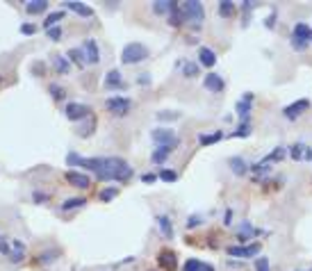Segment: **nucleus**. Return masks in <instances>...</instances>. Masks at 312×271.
Wrapping results in <instances>:
<instances>
[{
  "label": "nucleus",
  "mask_w": 312,
  "mask_h": 271,
  "mask_svg": "<svg viewBox=\"0 0 312 271\" xmlns=\"http://www.w3.org/2000/svg\"><path fill=\"white\" fill-rule=\"evenodd\" d=\"M80 166L91 169L98 180H116V182H123V180L133 178L130 164L121 158H91V159L82 158V164Z\"/></svg>",
  "instance_id": "f257e3e1"
},
{
  "label": "nucleus",
  "mask_w": 312,
  "mask_h": 271,
  "mask_svg": "<svg viewBox=\"0 0 312 271\" xmlns=\"http://www.w3.org/2000/svg\"><path fill=\"white\" fill-rule=\"evenodd\" d=\"M148 60V48L144 44H128L121 53V62L123 64H139V62Z\"/></svg>",
  "instance_id": "f03ea898"
},
{
  "label": "nucleus",
  "mask_w": 312,
  "mask_h": 271,
  "mask_svg": "<svg viewBox=\"0 0 312 271\" xmlns=\"http://www.w3.org/2000/svg\"><path fill=\"white\" fill-rule=\"evenodd\" d=\"M182 16H185V21H192L194 25H201L203 23V19H205V9H203V2H199V0H187V2H182Z\"/></svg>",
  "instance_id": "7ed1b4c3"
},
{
  "label": "nucleus",
  "mask_w": 312,
  "mask_h": 271,
  "mask_svg": "<svg viewBox=\"0 0 312 271\" xmlns=\"http://www.w3.org/2000/svg\"><path fill=\"white\" fill-rule=\"evenodd\" d=\"M105 107L114 114V116H126V114L130 112V100L123 98V96H112V98L105 100Z\"/></svg>",
  "instance_id": "20e7f679"
},
{
  "label": "nucleus",
  "mask_w": 312,
  "mask_h": 271,
  "mask_svg": "<svg viewBox=\"0 0 312 271\" xmlns=\"http://www.w3.org/2000/svg\"><path fill=\"white\" fill-rule=\"evenodd\" d=\"M260 248H262V244L260 242H253V244H248V246H230L228 248V255H233V258H242V260H246V258H255L260 253Z\"/></svg>",
  "instance_id": "39448f33"
},
{
  "label": "nucleus",
  "mask_w": 312,
  "mask_h": 271,
  "mask_svg": "<svg viewBox=\"0 0 312 271\" xmlns=\"http://www.w3.org/2000/svg\"><path fill=\"white\" fill-rule=\"evenodd\" d=\"M308 110H310V100H308V98H301V100H296V103H292V105H287L285 110H283V114H285V119L296 121L301 114H306Z\"/></svg>",
  "instance_id": "423d86ee"
},
{
  "label": "nucleus",
  "mask_w": 312,
  "mask_h": 271,
  "mask_svg": "<svg viewBox=\"0 0 312 271\" xmlns=\"http://www.w3.org/2000/svg\"><path fill=\"white\" fill-rule=\"evenodd\" d=\"M153 141L157 146H178V139H176V135H173V130H169V128H157V130H153Z\"/></svg>",
  "instance_id": "0eeeda50"
},
{
  "label": "nucleus",
  "mask_w": 312,
  "mask_h": 271,
  "mask_svg": "<svg viewBox=\"0 0 312 271\" xmlns=\"http://www.w3.org/2000/svg\"><path fill=\"white\" fill-rule=\"evenodd\" d=\"M64 114H67L68 121H80V119H89L91 110H89L87 105H82V103H68L67 110H64Z\"/></svg>",
  "instance_id": "6e6552de"
},
{
  "label": "nucleus",
  "mask_w": 312,
  "mask_h": 271,
  "mask_svg": "<svg viewBox=\"0 0 312 271\" xmlns=\"http://www.w3.org/2000/svg\"><path fill=\"white\" fill-rule=\"evenodd\" d=\"M82 53H85L87 64H98L100 62V50H98L96 39H85V44H82Z\"/></svg>",
  "instance_id": "1a4fd4ad"
},
{
  "label": "nucleus",
  "mask_w": 312,
  "mask_h": 271,
  "mask_svg": "<svg viewBox=\"0 0 312 271\" xmlns=\"http://www.w3.org/2000/svg\"><path fill=\"white\" fill-rule=\"evenodd\" d=\"M157 265L162 271H176L178 269V262H176V253L164 248V251H159L157 255Z\"/></svg>",
  "instance_id": "9d476101"
},
{
  "label": "nucleus",
  "mask_w": 312,
  "mask_h": 271,
  "mask_svg": "<svg viewBox=\"0 0 312 271\" xmlns=\"http://www.w3.org/2000/svg\"><path fill=\"white\" fill-rule=\"evenodd\" d=\"M203 87H205L207 91L219 93V91H223L226 82H223V78H221V75H217V73H207L205 78H203Z\"/></svg>",
  "instance_id": "9b49d317"
},
{
  "label": "nucleus",
  "mask_w": 312,
  "mask_h": 271,
  "mask_svg": "<svg viewBox=\"0 0 312 271\" xmlns=\"http://www.w3.org/2000/svg\"><path fill=\"white\" fill-rule=\"evenodd\" d=\"M251 105H253V93L251 91L242 93V100H237V114H239V119H242V121H248Z\"/></svg>",
  "instance_id": "f8f14e48"
},
{
  "label": "nucleus",
  "mask_w": 312,
  "mask_h": 271,
  "mask_svg": "<svg viewBox=\"0 0 312 271\" xmlns=\"http://www.w3.org/2000/svg\"><path fill=\"white\" fill-rule=\"evenodd\" d=\"M67 180H68V182H71L73 187H80V189H87V187L91 185L89 176H85V173H78V171H68V173H67Z\"/></svg>",
  "instance_id": "ddd939ff"
},
{
  "label": "nucleus",
  "mask_w": 312,
  "mask_h": 271,
  "mask_svg": "<svg viewBox=\"0 0 312 271\" xmlns=\"http://www.w3.org/2000/svg\"><path fill=\"white\" fill-rule=\"evenodd\" d=\"M199 62L203 64L205 68H212L214 64H217V55H214V50H210V48L201 46L199 48Z\"/></svg>",
  "instance_id": "4468645a"
},
{
  "label": "nucleus",
  "mask_w": 312,
  "mask_h": 271,
  "mask_svg": "<svg viewBox=\"0 0 312 271\" xmlns=\"http://www.w3.org/2000/svg\"><path fill=\"white\" fill-rule=\"evenodd\" d=\"M169 23H171L173 27H178L185 23V16H182V9H180V2H176V0H171V12H169Z\"/></svg>",
  "instance_id": "2eb2a0df"
},
{
  "label": "nucleus",
  "mask_w": 312,
  "mask_h": 271,
  "mask_svg": "<svg viewBox=\"0 0 312 271\" xmlns=\"http://www.w3.org/2000/svg\"><path fill=\"white\" fill-rule=\"evenodd\" d=\"M292 37H294V39H301V41H308V44H310V41H312V27L306 25V23H296V25H294Z\"/></svg>",
  "instance_id": "dca6fc26"
},
{
  "label": "nucleus",
  "mask_w": 312,
  "mask_h": 271,
  "mask_svg": "<svg viewBox=\"0 0 312 271\" xmlns=\"http://www.w3.org/2000/svg\"><path fill=\"white\" fill-rule=\"evenodd\" d=\"M123 85H126V82L121 80V73L116 71V68L107 71V75H105V87H107V89H121Z\"/></svg>",
  "instance_id": "f3484780"
},
{
  "label": "nucleus",
  "mask_w": 312,
  "mask_h": 271,
  "mask_svg": "<svg viewBox=\"0 0 312 271\" xmlns=\"http://www.w3.org/2000/svg\"><path fill=\"white\" fill-rule=\"evenodd\" d=\"M237 237H239V244H242V242H248L251 237H258V230H255L248 221H244V224H239V235H237Z\"/></svg>",
  "instance_id": "a211bd4d"
},
{
  "label": "nucleus",
  "mask_w": 312,
  "mask_h": 271,
  "mask_svg": "<svg viewBox=\"0 0 312 271\" xmlns=\"http://www.w3.org/2000/svg\"><path fill=\"white\" fill-rule=\"evenodd\" d=\"M48 9V0H27L25 12L27 14H44Z\"/></svg>",
  "instance_id": "6ab92c4d"
},
{
  "label": "nucleus",
  "mask_w": 312,
  "mask_h": 271,
  "mask_svg": "<svg viewBox=\"0 0 312 271\" xmlns=\"http://www.w3.org/2000/svg\"><path fill=\"white\" fill-rule=\"evenodd\" d=\"M64 5L68 7V9H71V12H75L78 14V16H93V9L89 5H85V2H64Z\"/></svg>",
  "instance_id": "aec40b11"
},
{
  "label": "nucleus",
  "mask_w": 312,
  "mask_h": 271,
  "mask_svg": "<svg viewBox=\"0 0 312 271\" xmlns=\"http://www.w3.org/2000/svg\"><path fill=\"white\" fill-rule=\"evenodd\" d=\"M171 151H173V146H157L155 148V153L151 155V159H153V164H162L169 155H171Z\"/></svg>",
  "instance_id": "412c9836"
},
{
  "label": "nucleus",
  "mask_w": 312,
  "mask_h": 271,
  "mask_svg": "<svg viewBox=\"0 0 312 271\" xmlns=\"http://www.w3.org/2000/svg\"><path fill=\"white\" fill-rule=\"evenodd\" d=\"M12 246H14V251L9 253V260H12V262H21L23 255H25V244H23L21 239H12Z\"/></svg>",
  "instance_id": "4be33fe9"
},
{
  "label": "nucleus",
  "mask_w": 312,
  "mask_h": 271,
  "mask_svg": "<svg viewBox=\"0 0 312 271\" xmlns=\"http://www.w3.org/2000/svg\"><path fill=\"white\" fill-rule=\"evenodd\" d=\"M228 164H230V169H233L235 176H244V173L248 171V164H246L242 158H230L228 159Z\"/></svg>",
  "instance_id": "5701e85b"
},
{
  "label": "nucleus",
  "mask_w": 312,
  "mask_h": 271,
  "mask_svg": "<svg viewBox=\"0 0 312 271\" xmlns=\"http://www.w3.org/2000/svg\"><path fill=\"white\" fill-rule=\"evenodd\" d=\"M157 224H159V230H162V235H164L166 239L173 237V226H171V219L164 217V214H159L157 217Z\"/></svg>",
  "instance_id": "b1692460"
},
{
  "label": "nucleus",
  "mask_w": 312,
  "mask_h": 271,
  "mask_svg": "<svg viewBox=\"0 0 312 271\" xmlns=\"http://www.w3.org/2000/svg\"><path fill=\"white\" fill-rule=\"evenodd\" d=\"M221 139H223V133H221V130H212L210 135H201L199 141L203 146H210V144H217V141H221Z\"/></svg>",
  "instance_id": "393cba45"
},
{
  "label": "nucleus",
  "mask_w": 312,
  "mask_h": 271,
  "mask_svg": "<svg viewBox=\"0 0 312 271\" xmlns=\"http://www.w3.org/2000/svg\"><path fill=\"white\" fill-rule=\"evenodd\" d=\"M233 14H235V2H233V0H221V2H219V16L230 19Z\"/></svg>",
  "instance_id": "a878e982"
},
{
  "label": "nucleus",
  "mask_w": 312,
  "mask_h": 271,
  "mask_svg": "<svg viewBox=\"0 0 312 271\" xmlns=\"http://www.w3.org/2000/svg\"><path fill=\"white\" fill-rule=\"evenodd\" d=\"M67 57H68L71 62H75L78 67H85V64H87L85 53H82V48H71V50L67 53Z\"/></svg>",
  "instance_id": "bb28decb"
},
{
  "label": "nucleus",
  "mask_w": 312,
  "mask_h": 271,
  "mask_svg": "<svg viewBox=\"0 0 312 271\" xmlns=\"http://www.w3.org/2000/svg\"><path fill=\"white\" fill-rule=\"evenodd\" d=\"M306 144H294L292 148H290V155H292V159H296V162H301V159H306Z\"/></svg>",
  "instance_id": "cd10ccee"
},
{
  "label": "nucleus",
  "mask_w": 312,
  "mask_h": 271,
  "mask_svg": "<svg viewBox=\"0 0 312 271\" xmlns=\"http://www.w3.org/2000/svg\"><path fill=\"white\" fill-rule=\"evenodd\" d=\"M64 19V12H53V14H48L46 21H44V27L46 30H50V27H57V21Z\"/></svg>",
  "instance_id": "c85d7f7f"
},
{
  "label": "nucleus",
  "mask_w": 312,
  "mask_h": 271,
  "mask_svg": "<svg viewBox=\"0 0 312 271\" xmlns=\"http://www.w3.org/2000/svg\"><path fill=\"white\" fill-rule=\"evenodd\" d=\"M285 158V148H273V153H269V155H267L265 159H262V162H267V164H271V162H280V159Z\"/></svg>",
  "instance_id": "c756f323"
},
{
  "label": "nucleus",
  "mask_w": 312,
  "mask_h": 271,
  "mask_svg": "<svg viewBox=\"0 0 312 271\" xmlns=\"http://www.w3.org/2000/svg\"><path fill=\"white\" fill-rule=\"evenodd\" d=\"M182 271H205V265L196 258H189L185 262V267H182Z\"/></svg>",
  "instance_id": "7c9ffc66"
},
{
  "label": "nucleus",
  "mask_w": 312,
  "mask_h": 271,
  "mask_svg": "<svg viewBox=\"0 0 312 271\" xmlns=\"http://www.w3.org/2000/svg\"><path fill=\"white\" fill-rule=\"evenodd\" d=\"M251 130H253L251 123H248V121H242V123L237 126V130L233 133V137H242V139H244V137H248V135H251Z\"/></svg>",
  "instance_id": "2f4dec72"
},
{
  "label": "nucleus",
  "mask_w": 312,
  "mask_h": 271,
  "mask_svg": "<svg viewBox=\"0 0 312 271\" xmlns=\"http://www.w3.org/2000/svg\"><path fill=\"white\" fill-rule=\"evenodd\" d=\"M53 64H55V68H57V71H60L62 75H67V73H68V60H67V57L57 55V57L53 60Z\"/></svg>",
  "instance_id": "473e14b6"
},
{
  "label": "nucleus",
  "mask_w": 312,
  "mask_h": 271,
  "mask_svg": "<svg viewBox=\"0 0 312 271\" xmlns=\"http://www.w3.org/2000/svg\"><path fill=\"white\" fill-rule=\"evenodd\" d=\"M182 75H185V78H196V75H199V67H196L194 62H185V64H182Z\"/></svg>",
  "instance_id": "72a5a7b5"
},
{
  "label": "nucleus",
  "mask_w": 312,
  "mask_h": 271,
  "mask_svg": "<svg viewBox=\"0 0 312 271\" xmlns=\"http://www.w3.org/2000/svg\"><path fill=\"white\" fill-rule=\"evenodd\" d=\"M153 12L155 14H169V12H171V0H169V2H164V0L153 2Z\"/></svg>",
  "instance_id": "f704fd0d"
},
{
  "label": "nucleus",
  "mask_w": 312,
  "mask_h": 271,
  "mask_svg": "<svg viewBox=\"0 0 312 271\" xmlns=\"http://www.w3.org/2000/svg\"><path fill=\"white\" fill-rule=\"evenodd\" d=\"M116 196H119V189H116V187H107V189H103V192H100V201H112V199H116Z\"/></svg>",
  "instance_id": "c9c22d12"
},
{
  "label": "nucleus",
  "mask_w": 312,
  "mask_h": 271,
  "mask_svg": "<svg viewBox=\"0 0 312 271\" xmlns=\"http://www.w3.org/2000/svg\"><path fill=\"white\" fill-rule=\"evenodd\" d=\"M85 203H87L85 199H68V201H64L62 210H75V207H82Z\"/></svg>",
  "instance_id": "e433bc0d"
},
{
  "label": "nucleus",
  "mask_w": 312,
  "mask_h": 271,
  "mask_svg": "<svg viewBox=\"0 0 312 271\" xmlns=\"http://www.w3.org/2000/svg\"><path fill=\"white\" fill-rule=\"evenodd\" d=\"M48 91H50V96H53L55 100H64V96H67V91H64L60 85H50L48 87Z\"/></svg>",
  "instance_id": "4c0bfd02"
},
{
  "label": "nucleus",
  "mask_w": 312,
  "mask_h": 271,
  "mask_svg": "<svg viewBox=\"0 0 312 271\" xmlns=\"http://www.w3.org/2000/svg\"><path fill=\"white\" fill-rule=\"evenodd\" d=\"M159 180H164V182H176V180H178V173L169 171V169H162V171H159Z\"/></svg>",
  "instance_id": "58836bf2"
},
{
  "label": "nucleus",
  "mask_w": 312,
  "mask_h": 271,
  "mask_svg": "<svg viewBox=\"0 0 312 271\" xmlns=\"http://www.w3.org/2000/svg\"><path fill=\"white\" fill-rule=\"evenodd\" d=\"M255 271H271V269H269V258L260 255V258L255 260Z\"/></svg>",
  "instance_id": "ea45409f"
},
{
  "label": "nucleus",
  "mask_w": 312,
  "mask_h": 271,
  "mask_svg": "<svg viewBox=\"0 0 312 271\" xmlns=\"http://www.w3.org/2000/svg\"><path fill=\"white\" fill-rule=\"evenodd\" d=\"M93 128H96V121H93V119H89V121H87V123H85V126H82V128H80V130H78V133H80V137H87V135L91 133Z\"/></svg>",
  "instance_id": "a19ab883"
},
{
  "label": "nucleus",
  "mask_w": 312,
  "mask_h": 271,
  "mask_svg": "<svg viewBox=\"0 0 312 271\" xmlns=\"http://www.w3.org/2000/svg\"><path fill=\"white\" fill-rule=\"evenodd\" d=\"M67 164L68 166H80V164H82V158L75 155V153H68V155H67Z\"/></svg>",
  "instance_id": "79ce46f5"
},
{
  "label": "nucleus",
  "mask_w": 312,
  "mask_h": 271,
  "mask_svg": "<svg viewBox=\"0 0 312 271\" xmlns=\"http://www.w3.org/2000/svg\"><path fill=\"white\" fill-rule=\"evenodd\" d=\"M60 37H62V27H60V25H57V27H50V30H48V39L60 41Z\"/></svg>",
  "instance_id": "37998d69"
},
{
  "label": "nucleus",
  "mask_w": 312,
  "mask_h": 271,
  "mask_svg": "<svg viewBox=\"0 0 312 271\" xmlns=\"http://www.w3.org/2000/svg\"><path fill=\"white\" fill-rule=\"evenodd\" d=\"M292 48L301 53V50H306V48H308V41H301V39H294V37H292Z\"/></svg>",
  "instance_id": "c03bdc74"
},
{
  "label": "nucleus",
  "mask_w": 312,
  "mask_h": 271,
  "mask_svg": "<svg viewBox=\"0 0 312 271\" xmlns=\"http://www.w3.org/2000/svg\"><path fill=\"white\" fill-rule=\"evenodd\" d=\"M21 32H23V34H34V32H37V25H32V23H23V25H21Z\"/></svg>",
  "instance_id": "a18cd8bd"
},
{
  "label": "nucleus",
  "mask_w": 312,
  "mask_h": 271,
  "mask_svg": "<svg viewBox=\"0 0 312 271\" xmlns=\"http://www.w3.org/2000/svg\"><path fill=\"white\" fill-rule=\"evenodd\" d=\"M157 119H159V121H166V119L173 121V119H178V114H173V112H159Z\"/></svg>",
  "instance_id": "49530a36"
},
{
  "label": "nucleus",
  "mask_w": 312,
  "mask_h": 271,
  "mask_svg": "<svg viewBox=\"0 0 312 271\" xmlns=\"http://www.w3.org/2000/svg\"><path fill=\"white\" fill-rule=\"evenodd\" d=\"M155 180H157V176H153V173H144L141 176V182H146V185H153Z\"/></svg>",
  "instance_id": "de8ad7c7"
},
{
  "label": "nucleus",
  "mask_w": 312,
  "mask_h": 271,
  "mask_svg": "<svg viewBox=\"0 0 312 271\" xmlns=\"http://www.w3.org/2000/svg\"><path fill=\"white\" fill-rule=\"evenodd\" d=\"M32 199H34V203H46L48 196H46V194H41V192H34V194H32Z\"/></svg>",
  "instance_id": "09e8293b"
},
{
  "label": "nucleus",
  "mask_w": 312,
  "mask_h": 271,
  "mask_svg": "<svg viewBox=\"0 0 312 271\" xmlns=\"http://www.w3.org/2000/svg\"><path fill=\"white\" fill-rule=\"evenodd\" d=\"M273 21H276V12H271V14H269V16H267V19H265V25L269 27V30H271V27H273Z\"/></svg>",
  "instance_id": "8fccbe9b"
},
{
  "label": "nucleus",
  "mask_w": 312,
  "mask_h": 271,
  "mask_svg": "<svg viewBox=\"0 0 312 271\" xmlns=\"http://www.w3.org/2000/svg\"><path fill=\"white\" fill-rule=\"evenodd\" d=\"M139 85H141V87L151 85V75H148V73H141V75H139Z\"/></svg>",
  "instance_id": "3c124183"
},
{
  "label": "nucleus",
  "mask_w": 312,
  "mask_h": 271,
  "mask_svg": "<svg viewBox=\"0 0 312 271\" xmlns=\"http://www.w3.org/2000/svg\"><path fill=\"white\" fill-rule=\"evenodd\" d=\"M199 224H201V217H199V214H194V217L189 219V224H187V226H189V228H196Z\"/></svg>",
  "instance_id": "603ef678"
},
{
  "label": "nucleus",
  "mask_w": 312,
  "mask_h": 271,
  "mask_svg": "<svg viewBox=\"0 0 312 271\" xmlns=\"http://www.w3.org/2000/svg\"><path fill=\"white\" fill-rule=\"evenodd\" d=\"M0 253H5V255H9V253H12V248H9V244H7V242H0Z\"/></svg>",
  "instance_id": "864d4df0"
},
{
  "label": "nucleus",
  "mask_w": 312,
  "mask_h": 271,
  "mask_svg": "<svg viewBox=\"0 0 312 271\" xmlns=\"http://www.w3.org/2000/svg\"><path fill=\"white\" fill-rule=\"evenodd\" d=\"M242 7H244V9H253V7H255V2H251V0H246V2H242Z\"/></svg>",
  "instance_id": "5fc2aeb1"
},
{
  "label": "nucleus",
  "mask_w": 312,
  "mask_h": 271,
  "mask_svg": "<svg viewBox=\"0 0 312 271\" xmlns=\"http://www.w3.org/2000/svg\"><path fill=\"white\" fill-rule=\"evenodd\" d=\"M230 219H233V212L228 210V212H226V226H230Z\"/></svg>",
  "instance_id": "6e6d98bb"
},
{
  "label": "nucleus",
  "mask_w": 312,
  "mask_h": 271,
  "mask_svg": "<svg viewBox=\"0 0 312 271\" xmlns=\"http://www.w3.org/2000/svg\"><path fill=\"white\" fill-rule=\"evenodd\" d=\"M205 271H214V269H212V267H207V265H205Z\"/></svg>",
  "instance_id": "4d7b16f0"
},
{
  "label": "nucleus",
  "mask_w": 312,
  "mask_h": 271,
  "mask_svg": "<svg viewBox=\"0 0 312 271\" xmlns=\"http://www.w3.org/2000/svg\"><path fill=\"white\" fill-rule=\"evenodd\" d=\"M310 271H312V269H310Z\"/></svg>",
  "instance_id": "13d9d810"
}]
</instances>
